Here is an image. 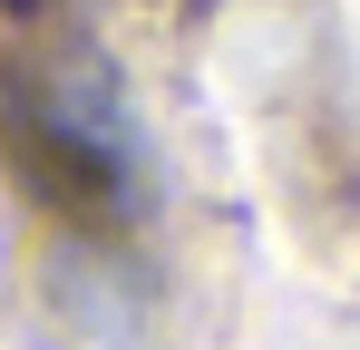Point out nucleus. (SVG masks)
<instances>
[{
	"mask_svg": "<svg viewBox=\"0 0 360 350\" xmlns=\"http://www.w3.org/2000/svg\"><path fill=\"white\" fill-rule=\"evenodd\" d=\"M20 156L68 214H127L146 195V127L98 49H39L20 68Z\"/></svg>",
	"mask_w": 360,
	"mask_h": 350,
	"instance_id": "obj_1",
	"label": "nucleus"
}]
</instances>
